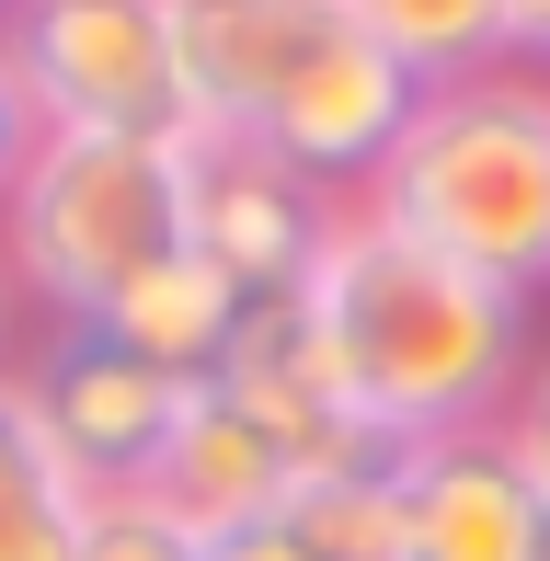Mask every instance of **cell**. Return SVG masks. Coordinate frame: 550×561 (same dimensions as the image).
<instances>
[{
    "label": "cell",
    "instance_id": "cell-1",
    "mask_svg": "<svg viewBox=\"0 0 550 561\" xmlns=\"http://www.w3.org/2000/svg\"><path fill=\"white\" fill-rule=\"evenodd\" d=\"M298 310H310L321 355H333L356 424L402 458L424 436L493 424L516 401V378H528V310H539V298H505V287H482L470 264L402 241L390 218L344 207L321 275L298 287Z\"/></svg>",
    "mask_w": 550,
    "mask_h": 561
},
{
    "label": "cell",
    "instance_id": "cell-2",
    "mask_svg": "<svg viewBox=\"0 0 550 561\" xmlns=\"http://www.w3.org/2000/svg\"><path fill=\"white\" fill-rule=\"evenodd\" d=\"M172 58L195 138H253L333 195H356L413 126V81L344 0H172Z\"/></svg>",
    "mask_w": 550,
    "mask_h": 561
},
{
    "label": "cell",
    "instance_id": "cell-3",
    "mask_svg": "<svg viewBox=\"0 0 550 561\" xmlns=\"http://www.w3.org/2000/svg\"><path fill=\"white\" fill-rule=\"evenodd\" d=\"M356 207L505 298H550V81L482 69V81L413 92V126L356 184Z\"/></svg>",
    "mask_w": 550,
    "mask_h": 561
},
{
    "label": "cell",
    "instance_id": "cell-4",
    "mask_svg": "<svg viewBox=\"0 0 550 561\" xmlns=\"http://www.w3.org/2000/svg\"><path fill=\"white\" fill-rule=\"evenodd\" d=\"M184 252V138H81L46 126L0 207V264H12L35 321H92L127 275Z\"/></svg>",
    "mask_w": 550,
    "mask_h": 561
},
{
    "label": "cell",
    "instance_id": "cell-5",
    "mask_svg": "<svg viewBox=\"0 0 550 561\" xmlns=\"http://www.w3.org/2000/svg\"><path fill=\"white\" fill-rule=\"evenodd\" d=\"M0 58H12L35 126L195 138L184 58H172V0H0Z\"/></svg>",
    "mask_w": 550,
    "mask_h": 561
},
{
    "label": "cell",
    "instance_id": "cell-6",
    "mask_svg": "<svg viewBox=\"0 0 550 561\" xmlns=\"http://www.w3.org/2000/svg\"><path fill=\"white\" fill-rule=\"evenodd\" d=\"M12 390H23V413H35L46 458L104 504V493H138V481L161 470L172 424H184V401L207 390V378L184 390V378H161L149 355H127L115 333H92V321H35L23 355H12Z\"/></svg>",
    "mask_w": 550,
    "mask_h": 561
},
{
    "label": "cell",
    "instance_id": "cell-7",
    "mask_svg": "<svg viewBox=\"0 0 550 561\" xmlns=\"http://www.w3.org/2000/svg\"><path fill=\"white\" fill-rule=\"evenodd\" d=\"M344 207H356V195L287 172V161L253 149V138H184V241L207 252L253 310H275V298H298V287L321 275Z\"/></svg>",
    "mask_w": 550,
    "mask_h": 561
},
{
    "label": "cell",
    "instance_id": "cell-8",
    "mask_svg": "<svg viewBox=\"0 0 550 561\" xmlns=\"http://www.w3.org/2000/svg\"><path fill=\"white\" fill-rule=\"evenodd\" d=\"M218 401H230L253 436L287 458V481L310 493V481H344V470H379V436L356 424V401H344V378H333V355H321L310 333V310L298 298H275V310H241V333L230 355H218V378H207Z\"/></svg>",
    "mask_w": 550,
    "mask_h": 561
},
{
    "label": "cell",
    "instance_id": "cell-9",
    "mask_svg": "<svg viewBox=\"0 0 550 561\" xmlns=\"http://www.w3.org/2000/svg\"><path fill=\"white\" fill-rule=\"evenodd\" d=\"M390 493H402V561H539L550 539V493L505 447V424H459V436L402 447Z\"/></svg>",
    "mask_w": 550,
    "mask_h": 561
},
{
    "label": "cell",
    "instance_id": "cell-10",
    "mask_svg": "<svg viewBox=\"0 0 550 561\" xmlns=\"http://www.w3.org/2000/svg\"><path fill=\"white\" fill-rule=\"evenodd\" d=\"M138 493L161 504V516L184 527L195 550H218V539H253V527H275L298 481H287V458H275L218 390H195L184 424H172V447H161V470H149Z\"/></svg>",
    "mask_w": 550,
    "mask_h": 561
},
{
    "label": "cell",
    "instance_id": "cell-11",
    "mask_svg": "<svg viewBox=\"0 0 550 561\" xmlns=\"http://www.w3.org/2000/svg\"><path fill=\"white\" fill-rule=\"evenodd\" d=\"M241 310H253V298H241L230 275L184 241V252H161L149 275H127V287L92 310V333H115L127 355H149L161 378H184V390H195V378H218V355H230Z\"/></svg>",
    "mask_w": 550,
    "mask_h": 561
},
{
    "label": "cell",
    "instance_id": "cell-12",
    "mask_svg": "<svg viewBox=\"0 0 550 561\" xmlns=\"http://www.w3.org/2000/svg\"><path fill=\"white\" fill-rule=\"evenodd\" d=\"M344 12L367 23V46H379L413 92L516 69V0H344Z\"/></svg>",
    "mask_w": 550,
    "mask_h": 561
},
{
    "label": "cell",
    "instance_id": "cell-13",
    "mask_svg": "<svg viewBox=\"0 0 550 561\" xmlns=\"http://www.w3.org/2000/svg\"><path fill=\"white\" fill-rule=\"evenodd\" d=\"M81 527H92V493L46 458L23 390L0 378V561H81Z\"/></svg>",
    "mask_w": 550,
    "mask_h": 561
},
{
    "label": "cell",
    "instance_id": "cell-14",
    "mask_svg": "<svg viewBox=\"0 0 550 561\" xmlns=\"http://www.w3.org/2000/svg\"><path fill=\"white\" fill-rule=\"evenodd\" d=\"M287 527L321 561H402V493H390V458H379V470H344V481L287 493Z\"/></svg>",
    "mask_w": 550,
    "mask_h": 561
},
{
    "label": "cell",
    "instance_id": "cell-15",
    "mask_svg": "<svg viewBox=\"0 0 550 561\" xmlns=\"http://www.w3.org/2000/svg\"><path fill=\"white\" fill-rule=\"evenodd\" d=\"M81 561H195V539H184L149 493H104V504H92V527H81Z\"/></svg>",
    "mask_w": 550,
    "mask_h": 561
},
{
    "label": "cell",
    "instance_id": "cell-16",
    "mask_svg": "<svg viewBox=\"0 0 550 561\" xmlns=\"http://www.w3.org/2000/svg\"><path fill=\"white\" fill-rule=\"evenodd\" d=\"M493 424H505V447L528 458V481L550 493V355H528V378H516V401H505Z\"/></svg>",
    "mask_w": 550,
    "mask_h": 561
},
{
    "label": "cell",
    "instance_id": "cell-17",
    "mask_svg": "<svg viewBox=\"0 0 550 561\" xmlns=\"http://www.w3.org/2000/svg\"><path fill=\"white\" fill-rule=\"evenodd\" d=\"M35 104H23V81H12V58H0V207H12V184H23V161H35Z\"/></svg>",
    "mask_w": 550,
    "mask_h": 561
},
{
    "label": "cell",
    "instance_id": "cell-18",
    "mask_svg": "<svg viewBox=\"0 0 550 561\" xmlns=\"http://www.w3.org/2000/svg\"><path fill=\"white\" fill-rule=\"evenodd\" d=\"M195 561H321V550L298 539L287 516H275V527H253V539H218V550H195Z\"/></svg>",
    "mask_w": 550,
    "mask_h": 561
},
{
    "label": "cell",
    "instance_id": "cell-19",
    "mask_svg": "<svg viewBox=\"0 0 550 561\" xmlns=\"http://www.w3.org/2000/svg\"><path fill=\"white\" fill-rule=\"evenodd\" d=\"M516 69L550 81V0H516Z\"/></svg>",
    "mask_w": 550,
    "mask_h": 561
},
{
    "label": "cell",
    "instance_id": "cell-20",
    "mask_svg": "<svg viewBox=\"0 0 550 561\" xmlns=\"http://www.w3.org/2000/svg\"><path fill=\"white\" fill-rule=\"evenodd\" d=\"M23 321H35V310H23V287H12V264H0V378H12V355H23Z\"/></svg>",
    "mask_w": 550,
    "mask_h": 561
},
{
    "label": "cell",
    "instance_id": "cell-21",
    "mask_svg": "<svg viewBox=\"0 0 550 561\" xmlns=\"http://www.w3.org/2000/svg\"><path fill=\"white\" fill-rule=\"evenodd\" d=\"M539 561H550V539H539Z\"/></svg>",
    "mask_w": 550,
    "mask_h": 561
}]
</instances>
